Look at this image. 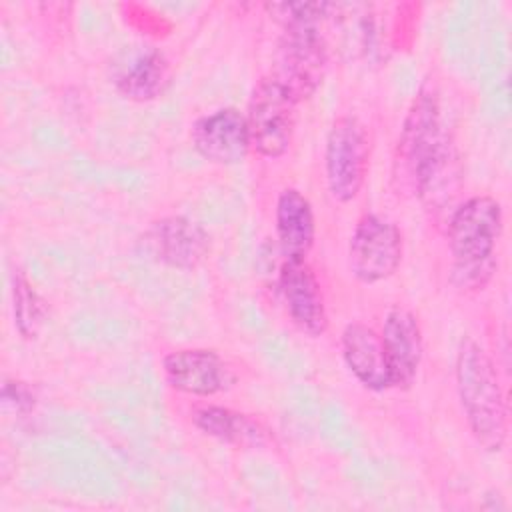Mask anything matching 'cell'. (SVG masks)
<instances>
[{"label": "cell", "instance_id": "obj_8", "mask_svg": "<svg viewBox=\"0 0 512 512\" xmlns=\"http://www.w3.org/2000/svg\"><path fill=\"white\" fill-rule=\"evenodd\" d=\"M166 384L188 396L208 398L236 386L234 366L214 348H178L162 358Z\"/></svg>", "mask_w": 512, "mask_h": 512}, {"label": "cell", "instance_id": "obj_15", "mask_svg": "<svg viewBox=\"0 0 512 512\" xmlns=\"http://www.w3.org/2000/svg\"><path fill=\"white\" fill-rule=\"evenodd\" d=\"M276 240L284 260L306 258L316 238V218L310 200L296 188L280 192L274 210Z\"/></svg>", "mask_w": 512, "mask_h": 512}, {"label": "cell", "instance_id": "obj_2", "mask_svg": "<svg viewBox=\"0 0 512 512\" xmlns=\"http://www.w3.org/2000/svg\"><path fill=\"white\" fill-rule=\"evenodd\" d=\"M502 228L504 212L492 196H472L454 208L448 220V248L456 288L476 292L492 280Z\"/></svg>", "mask_w": 512, "mask_h": 512}, {"label": "cell", "instance_id": "obj_6", "mask_svg": "<svg viewBox=\"0 0 512 512\" xmlns=\"http://www.w3.org/2000/svg\"><path fill=\"white\" fill-rule=\"evenodd\" d=\"M296 106L298 102L272 76L258 80L244 114L250 150L262 158L284 156L296 130Z\"/></svg>", "mask_w": 512, "mask_h": 512}, {"label": "cell", "instance_id": "obj_4", "mask_svg": "<svg viewBox=\"0 0 512 512\" xmlns=\"http://www.w3.org/2000/svg\"><path fill=\"white\" fill-rule=\"evenodd\" d=\"M370 158V138L366 126L350 114L338 116L326 136L324 174L330 196L340 202H352L366 180Z\"/></svg>", "mask_w": 512, "mask_h": 512}, {"label": "cell", "instance_id": "obj_3", "mask_svg": "<svg viewBox=\"0 0 512 512\" xmlns=\"http://www.w3.org/2000/svg\"><path fill=\"white\" fill-rule=\"evenodd\" d=\"M446 142L438 84L432 78H424L406 110L394 150L392 182L398 194H416L424 172Z\"/></svg>", "mask_w": 512, "mask_h": 512}, {"label": "cell", "instance_id": "obj_5", "mask_svg": "<svg viewBox=\"0 0 512 512\" xmlns=\"http://www.w3.org/2000/svg\"><path fill=\"white\" fill-rule=\"evenodd\" d=\"M328 50L320 24L286 26L276 50L272 78L300 104L316 94L326 74Z\"/></svg>", "mask_w": 512, "mask_h": 512}, {"label": "cell", "instance_id": "obj_18", "mask_svg": "<svg viewBox=\"0 0 512 512\" xmlns=\"http://www.w3.org/2000/svg\"><path fill=\"white\" fill-rule=\"evenodd\" d=\"M0 400L6 412H12L16 416H28L36 408L38 396L34 386H30L28 382L18 378H4Z\"/></svg>", "mask_w": 512, "mask_h": 512}, {"label": "cell", "instance_id": "obj_13", "mask_svg": "<svg viewBox=\"0 0 512 512\" xmlns=\"http://www.w3.org/2000/svg\"><path fill=\"white\" fill-rule=\"evenodd\" d=\"M172 82L168 56L154 46H136L124 52L114 64L112 84L130 102H152L160 98Z\"/></svg>", "mask_w": 512, "mask_h": 512}, {"label": "cell", "instance_id": "obj_16", "mask_svg": "<svg viewBox=\"0 0 512 512\" xmlns=\"http://www.w3.org/2000/svg\"><path fill=\"white\" fill-rule=\"evenodd\" d=\"M190 416L192 426L204 436L236 448H262L270 442V430L252 414L226 406H200Z\"/></svg>", "mask_w": 512, "mask_h": 512}, {"label": "cell", "instance_id": "obj_11", "mask_svg": "<svg viewBox=\"0 0 512 512\" xmlns=\"http://www.w3.org/2000/svg\"><path fill=\"white\" fill-rule=\"evenodd\" d=\"M190 140L206 162L220 166L240 164L250 152L246 116L234 106L200 116L190 130Z\"/></svg>", "mask_w": 512, "mask_h": 512}, {"label": "cell", "instance_id": "obj_12", "mask_svg": "<svg viewBox=\"0 0 512 512\" xmlns=\"http://www.w3.org/2000/svg\"><path fill=\"white\" fill-rule=\"evenodd\" d=\"M380 342L390 376V388L408 390L424 356V338L416 314L404 306L386 312Z\"/></svg>", "mask_w": 512, "mask_h": 512}, {"label": "cell", "instance_id": "obj_1", "mask_svg": "<svg viewBox=\"0 0 512 512\" xmlns=\"http://www.w3.org/2000/svg\"><path fill=\"white\" fill-rule=\"evenodd\" d=\"M456 390L468 428L486 452H500L508 438V408L498 370L472 336H464L456 350Z\"/></svg>", "mask_w": 512, "mask_h": 512}, {"label": "cell", "instance_id": "obj_9", "mask_svg": "<svg viewBox=\"0 0 512 512\" xmlns=\"http://www.w3.org/2000/svg\"><path fill=\"white\" fill-rule=\"evenodd\" d=\"M144 254L168 268L196 270L210 254V234L206 228L182 214L154 220L142 234Z\"/></svg>", "mask_w": 512, "mask_h": 512}, {"label": "cell", "instance_id": "obj_10", "mask_svg": "<svg viewBox=\"0 0 512 512\" xmlns=\"http://www.w3.org/2000/svg\"><path fill=\"white\" fill-rule=\"evenodd\" d=\"M278 288L290 322L306 336L318 338L328 328V312L320 282L306 258L284 260Z\"/></svg>", "mask_w": 512, "mask_h": 512}, {"label": "cell", "instance_id": "obj_7", "mask_svg": "<svg viewBox=\"0 0 512 512\" xmlns=\"http://www.w3.org/2000/svg\"><path fill=\"white\" fill-rule=\"evenodd\" d=\"M402 250V232L392 220L374 212L364 214L348 240V270L362 284L382 282L398 270Z\"/></svg>", "mask_w": 512, "mask_h": 512}, {"label": "cell", "instance_id": "obj_14", "mask_svg": "<svg viewBox=\"0 0 512 512\" xmlns=\"http://www.w3.org/2000/svg\"><path fill=\"white\" fill-rule=\"evenodd\" d=\"M340 346L348 370L364 388L374 392L390 388V376L384 360L380 334L374 328L362 322L346 324V328L342 330Z\"/></svg>", "mask_w": 512, "mask_h": 512}, {"label": "cell", "instance_id": "obj_17", "mask_svg": "<svg viewBox=\"0 0 512 512\" xmlns=\"http://www.w3.org/2000/svg\"><path fill=\"white\" fill-rule=\"evenodd\" d=\"M12 314H14V328L24 340H32L40 334L48 306L36 286L28 280V276L20 270L12 276Z\"/></svg>", "mask_w": 512, "mask_h": 512}]
</instances>
